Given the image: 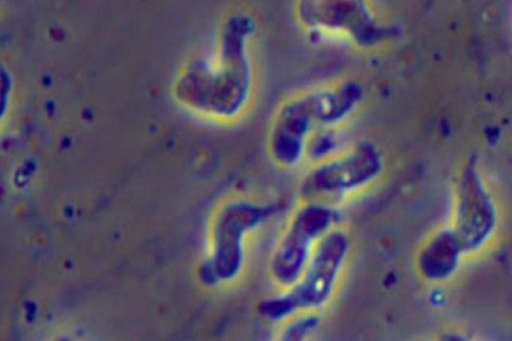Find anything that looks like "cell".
I'll return each mask as SVG.
<instances>
[{
  "instance_id": "6da1fadb",
  "label": "cell",
  "mask_w": 512,
  "mask_h": 341,
  "mask_svg": "<svg viewBox=\"0 0 512 341\" xmlns=\"http://www.w3.org/2000/svg\"><path fill=\"white\" fill-rule=\"evenodd\" d=\"M363 104V92L350 78L321 83L282 101L273 115L267 137L272 161L293 169L306 161L311 136L320 128H342Z\"/></svg>"
},
{
  "instance_id": "7a4b0ae2",
  "label": "cell",
  "mask_w": 512,
  "mask_h": 341,
  "mask_svg": "<svg viewBox=\"0 0 512 341\" xmlns=\"http://www.w3.org/2000/svg\"><path fill=\"white\" fill-rule=\"evenodd\" d=\"M255 25L247 15L227 23L220 45L202 73L203 107L214 118L235 121L247 113L256 93L252 50Z\"/></svg>"
},
{
  "instance_id": "3957f363",
  "label": "cell",
  "mask_w": 512,
  "mask_h": 341,
  "mask_svg": "<svg viewBox=\"0 0 512 341\" xmlns=\"http://www.w3.org/2000/svg\"><path fill=\"white\" fill-rule=\"evenodd\" d=\"M351 250L349 232L338 225L316 247L297 282L257 304V313L272 323L306 312H318L335 295Z\"/></svg>"
},
{
  "instance_id": "277c9868",
  "label": "cell",
  "mask_w": 512,
  "mask_h": 341,
  "mask_svg": "<svg viewBox=\"0 0 512 341\" xmlns=\"http://www.w3.org/2000/svg\"><path fill=\"white\" fill-rule=\"evenodd\" d=\"M383 172L384 156L379 146L360 140L310 164L299 182L298 194L301 201L334 204L370 188Z\"/></svg>"
},
{
  "instance_id": "5b68a950",
  "label": "cell",
  "mask_w": 512,
  "mask_h": 341,
  "mask_svg": "<svg viewBox=\"0 0 512 341\" xmlns=\"http://www.w3.org/2000/svg\"><path fill=\"white\" fill-rule=\"evenodd\" d=\"M334 204L301 201L292 212L271 254L268 273L280 291L293 286L304 272L322 238L340 225Z\"/></svg>"
},
{
  "instance_id": "8992f818",
  "label": "cell",
  "mask_w": 512,
  "mask_h": 341,
  "mask_svg": "<svg viewBox=\"0 0 512 341\" xmlns=\"http://www.w3.org/2000/svg\"><path fill=\"white\" fill-rule=\"evenodd\" d=\"M297 16L310 33L372 51L390 37L369 0H298Z\"/></svg>"
},
{
  "instance_id": "52a82bcc",
  "label": "cell",
  "mask_w": 512,
  "mask_h": 341,
  "mask_svg": "<svg viewBox=\"0 0 512 341\" xmlns=\"http://www.w3.org/2000/svg\"><path fill=\"white\" fill-rule=\"evenodd\" d=\"M272 215V207L238 198L224 209L217 228L216 272L223 280L237 278L246 259V242Z\"/></svg>"
},
{
  "instance_id": "ba28073f",
  "label": "cell",
  "mask_w": 512,
  "mask_h": 341,
  "mask_svg": "<svg viewBox=\"0 0 512 341\" xmlns=\"http://www.w3.org/2000/svg\"><path fill=\"white\" fill-rule=\"evenodd\" d=\"M346 146L342 128H320L309 140L306 161L310 164L319 162L337 154Z\"/></svg>"
},
{
  "instance_id": "9c48e42d",
  "label": "cell",
  "mask_w": 512,
  "mask_h": 341,
  "mask_svg": "<svg viewBox=\"0 0 512 341\" xmlns=\"http://www.w3.org/2000/svg\"><path fill=\"white\" fill-rule=\"evenodd\" d=\"M320 324L321 318L317 312L300 313L282 322L278 336L285 341L303 340L312 335Z\"/></svg>"
}]
</instances>
